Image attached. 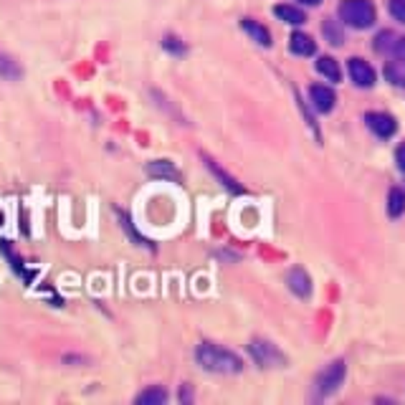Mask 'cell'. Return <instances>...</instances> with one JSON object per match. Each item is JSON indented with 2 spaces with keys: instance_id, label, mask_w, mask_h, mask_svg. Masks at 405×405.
<instances>
[{
  "instance_id": "cell-1",
  "label": "cell",
  "mask_w": 405,
  "mask_h": 405,
  "mask_svg": "<svg viewBox=\"0 0 405 405\" xmlns=\"http://www.w3.org/2000/svg\"><path fill=\"white\" fill-rule=\"evenodd\" d=\"M198 363L210 372H223V375H236V372L244 370V363H241V357L228 352V349L218 347V344H200L196 352Z\"/></svg>"
},
{
  "instance_id": "cell-2",
  "label": "cell",
  "mask_w": 405,
  "mask_h": 405,
  "mask_svg": "<svg viewBox=\"0 0 405 405\" xmlns=\"http://www.w3.org/2000/svg\"><path fill=\"white\" fill-rule=\"evenodd\" d=\"M340 18L352 29H370L375 23V6L370 0H342L340 6Z\"/></svg>"
},
{
  "instance_id": "cell-3",
  "label": "cell",
  "mask_w": 405,
  "mask_h": 405,
  "mask_svg": "<svg viewBox=\"0 0 405 405\" xmlns=\"http://www.w3.org/2000/svg\"><path fill=\"white\" fill-rule=\"evenodd\" d=\"M248 349H251L253 360H256L261 367H284V363H287L279 349L273 347L271 342H264V340H253V342L248 344Z\"/></svg>"
},
{
  "instance_id": "cell-4",
  "label": "cell",
  "mask_w": 405,
  "mask_h": 405,
  "mask_svg": "<svg viewBox=\"0 0 405 405\" xmlns=\"http://www.w3.org/2000/svg\"><path fill=\"white\" fill-rule=\"evenodd\" d=\"M347 71H349V79H352L357 86H363V89L375 84V71H372L370 63L363 61V58H349Z\"/></svg>"
},
{
  "instance_id": "cell-5",
  "label": "cell",
  "mask_w": 405,
  "mask_h": 405,
  "mask_svg": "<svg viewBox=\"0 0 405 405\" xmlns=\"http://www.w3.org/2000/svg\"><path fill=\"white\" fill-rule=\"evenodd\" d=\"M365 122H367V127H370L377 137H383V140L392 137V134H395V129H398L395 119H392L390 114H385V112H370L367 117H365Z\"/></svg>"
},
{
  "instance_id": "cell-6",
  "label": "cell",
  "mask_w": 405,
  "mask_h": 405,
  "mask_svg": "<svg viewBox=\"0 0 405 405\" xmlns=\"http://www.w3.org/2000/svg\"><path fill=\"white\" fill-rule=\"evenodd\" d=\"M344 380V363L342 360H337V363H332L327 367V370L319 375V390L324 392V395H329V392H335L340 385H342Z\"/></svg>"
},
{
  "instance_id": "cell-7",
  "label": "cell",
  "mask_w": 405,
  "mask_h": 405,
  "mask_svg": "<svg viewBox=\"0 0 405 405\" xmlns=\"http://www.w3.org/2000/svg\"><path fill=\"white\" fill-rule=\"evenodd\" d=\"M309 97H312V104H315L317 112H332V106H335V102H337L335 91L321 84L312 86V89H309Z\"/></svg>"
},
{
  "instance_id": "cell-8",
  "label": "cell",
  "mask_w": 405,
  "mask_h": 405,
  "mask_svg": "<svg viewBox=\"0 0 405 405\" xmlns=\"http://www.w3.org/2000/svg\"><path fill=\"white\" fill-rule=\"evenodd\" d=\"M287 284L296 296H301V299L312 294V279H309V273L304 271V269H292V271L287 273Z\"/></svg>"
},
{
  "instance_id": "cell-9",
  "label": "cell",
  "mask_w": 405,
  "mask_h": 405,
  "mask_svg": "<svg viewBox=\"0 0 405 405\" xmlns=\"http://www.w3.org/2000/svg\"><path fill=\"white\" fill-rule=\"evenodd\" d=\"M289 49H292V54H296V56H312L317 51V43L312 41L307 33H292Z\"/></svg>"
},
{
  "instance_id": "cell-10",
  "label": "cell",
  "mask_w": 405,
  "mask_h": 405,
  "mask_svg": "<svg viewBox=\"0 0 405 405\" xmlns=\"http://www.w3.org/2000/svg\"><path fill=\"white\" fill-rule=\"evenodd\" d=\"M273 15L281 18L284 23H292V26H301V23L307 21L304 10H299L296 6H276L273 8Z\"/></svg>"
},
{
  "instance_id": "cell-11",
  "label": "cell",
  "mask_w": 405,
  "mask_h": 405,
  "mask_svg": "<svg viewBox=\"0 0 405 405\" xmlns=\"http://www.w3.org/2000/svg\"><path fill=\"white\" fill-rule=\"evenodd\" d=\"M241 26H244V31L251 35L253 41H259L261 46H271V33H269V31H266L261 23L251 21V18H244V21H241Z\"/></svg>"
},
{
  "instance_id": "cell-12",
  "label": "cell",
  "mask_w": 405,
  "mask_h": 405,
  "mask_svg": "<svg viewBox=\"0 0 405 405\" xmlns=\"http://www.w3.org/2000/svg\"><path fill=\"white\" fill-rule=\"evenodd\" d=\"M317 71H319L321 77H327L329 81H340L342 79V71H340V66H337V61L332 56H321L317 61Z\"/></svg>"
},
{
  "instance_id": "cell-13",
  "label": "cell",
  "mask_w": 405,
  "mask_h": 405,
  "mask_svg": "<svg viewBox=\"0 0 405 405\" xmlns=\"http://www.w3.org/2000/svg\"><path fill=\"white\" fill-rule=\"evenodd\" d=\"M403 210H405V193L400 188H392L388 193V216L398 218L403 216Z\"/></svg>"
},
{
  "instance_id": "cell-14",
  "label": "cell",
  "mask_w": 405,
  "mask_h": 405,
  "mask_svg": "<svg viewBox=\"0 0 405 405\" xmlns=\"http://www.w3.org/2000/svg\"><path fill=\"white\" fill-rule=\"evenodd\" d=\"M385 79L395 86H405V63L403 61H390L385 66Z\"/></svg>"
},
{
  "instance_id": "cell-15",
  "label": "cell",
  "mask_w": 405,
  "mask_h": 405,
  "mask_svg": "<svg viewBox=\"0 0 405 405\" xmlns=\"http://www.w3.org/2000/svg\"><path fill=\"white\" fill-rule=\"evenodd\" d=\"M168 400V392L162 390V388H147L145 392L137 395V403L140 405H162Z\"/></svg>"
},
{
  "instance_id": "cell-16",
  "label": "cell",
  "mask_w": 405,
  "mask_h": 405,
  "mask_svg": "<svg viewBox=\"0 0 405 405\" xmlns=\"http://www.w3.org/2000/svg\"><path fill=\"white\" fill-rule=\"evenodd\" d=\"M147 173L154 175V177H170V180H177V177H180V173H177V170H175L168 160H157V162H152V165L147 168Z\"/></svg>"
},
{
  "instance_id": "cell-17",
  "label": "cell",
  "mask_w": 405,
  "mask_h": 405,
  "mask_svg": "<svg viewBox=\"0 0 405 405\" xmlns=\"http://www.w3.org/2000/svg\"><path fill=\"white\" fill-rule=\"evenodd\" d=\"M395 43H398V38H395L390 31H383V33L375 38V49L377 51H390V49H395Z\"/></svg>"
},
{
  "instance_id": "cell-18",
  "label": "cell",
  "mask_w": 405,
  "mask_h": 405,
  "mask_svg": "<svg viewBox=\"0 0 405 405\" xmlns=\"http://www.w3.org/2000/svg\"><path fill=\"white\" fill-rule=\"evenodd\" d=\"M324 35H327V38H329V43H335V46H340V43L344 41L342 31L337 29V26H335V21H327V23H324Z\"/></svg>"
},
{
  "instance_id": "cell-19",
  "label": "cell",
  "mask_w": 405,
  "mask_h": 405,
  "mask_svg": "<svg viewBox=\"0 0 405 405\" xmlns=\"http://www.w3.org/2000/svg\"><path fill=\"white\" fill-rule=\"evenodd\" d=\"M388 10L398 23H405V0H390L388 3Z\"/></svg>"
},
{
  "instance_id": "cell-20",
  "label": "cell",
  "mask_w": 405,
  "mask_h": 405,
  "mask_svg": "<svg viewBox=\"0 0 405 405\" xmlns=\"http://www.w3.org/2000/svg\"><path fill=\"white\" fill-rule=\"evenodd\" d=\"M208 168L213 170V173H216L218 177H221V180H223L225 185H228V188H231V190H241V188H238V185H236V180H233V177H231V175H225L223 170L218 168V165H216V162H213V160H208Z\"/></svg>"
},
{
  "instance_id": "cell-21",
  "label": "cell",
  "mask_w": 405,
  "mask_h": 405,
  "mask_svg": "<svg viewBox=\"0 0 405 405\" xmlns=\"http://www.w3.org/2000/svg\"><path fill=\"white\" fill-rule=\"evenodd\" d=\"M392 51H395V56H398L400 61L405 63V35H403V38H398V43H395V49H392Z\"/></svg>"
},
{
  "instance_id": "cell-22",
  "label": "cell",
  "mask_w": 405,
  "mask_h": 405,
  "mask_svg": "<svg viewBox=\"0 0 405 405\" xmlns=\"http://www.w3.org/2000/svg\"><path fill=\"white\" fill-rule=\"evenodd\" d=\"M395 160H398V168H400V170H403V173H405V145H403V147H400V150H398V154H395Z\"/></svg>"
},
{
  "instance_id": "cell-23",
  "label": "cell",
  "mask_w": 405,
  "mask_h": 405,
  "mask_svg": "<svg viewBox=\"0 0 405 405\" xmlns=\"http://www.w3.org/2000/svg\"><path fill=\"white\" fill-rule=\"evenodd\" d=\"M299 3L301 6H319L321 0H299Z\"/></svg>"
}]
</instances>
